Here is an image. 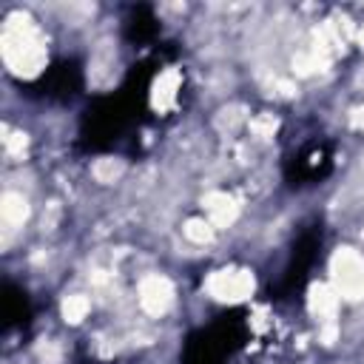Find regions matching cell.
I'll return each mask as SVG.
<instances>
[{"mask_svg":"<svg viewBox=\"0 0 364 364\" xmlns=\"http://www.w3.org/2000/svg\"><path fill=\"white\" fill-rule=\"evenodd\" d=\"M0 51H3L6 65L20 77H34L46 65L43 37L37 26L31 23V17L23 11H14L6 17V26L0 34Z\"/></svg>","mask_w":364,"mask_h":364,"instance_id":"6da1fadb","label":"cell"},{"mask_svg":"<svg viewBox=\"0 0 364 364\" xmlns=\"http://www.w3.org/2000/svg\"><path fill=\"white\" fill-rule=\"evenodd\" d=\"M336 293L344 299H364V256L353 247H338L330 262Z\"/></svg>","mask_w":364,"mask_h":364,"instance_id":"7a4b0ae2","label":"cell"},{"mask_svg":"<svg viewBox=\"0 0 364 364\" xmlns=\"http://www.w3.org/2000/svg\"><path fill=\"white\" fill-rule=\"evenodd\" d=\"M205 287L219 301H242L253 290V276L247 270H216L205 282Z\"/></svg>","mask_w":364,"mask_h":364,"instance_id":"3957f363","label":"cell"},{"mask_svg":"<svg viewBox=\"0 0 364 364\" xmlns=\"http://www.w3.org/2000/svg\"><path fill=\"white\" fill-rule=\"evenodd\" d=\"M171 301H173V287L165 276L154 273V276H145L139 282V304L151 316H162L171 307Z\"/></svg>","mask_w":364,"mask_h":364,"instance_id":"277c9868","label":"cell"},{"mask_svg":"<svg viewBox=\"0 0 364 364\" xmlns=\"http://www.w3.org/2000/svg\"><path fill=\"white\" fill-rule=\"evenodd\" d=\"M205 210H208V216H210V225H216V228H228V225L236 219L239 205H236V199H233L230 193L213 191V193L205 196Z\"/></svg>","mask_w":364,"mask_h":364,"instance_id":"5b68a950","label":"cell"},{"mask_svg":"<svg viewBox=\"0 0 364 364\" xmlns=\"http://www.w3.org/2000/svg\"><path fill=\"white\" fill-rule=\"evenodd\" d=\"M26 216H28V202H26V196H23V193H14V191H6V193L0 196V219H3V225L11 230V228L23 225Z\"/></svg>","mask_w":364,"mask_h":364,"instance_id":"8992f818","label":"cell"},{"mask_svg":"<svg viewBox=\"0 0 364 364\" xmlns=\"http://www.w3.org/2000/svg\"><path fill=\"white\" fill-rule=\"evenodd\" d=\"M176 91H179V74L173 68H168L154 82V108H171L176 100Z\"/></svg>","mask_w":364,"mask_h":364,"instance_id":"52a82bcc","label":"cell"},{"mask_svg":"<svg viewBox=\"0 0 364 364\" xmlns=\"http://www.w3.org/2000/svg\"><path fill=\"white\" fill-rule=\"evenodd\" d=\"M336 307H338V293L330 290L327 284H313V290H310V310L318 318H333Z\"/></svg>","mask_w":364,"mask_h":364,"instance_id":"ba28073f","label":"cell"},{"mask_svg":"<svg viewBox=\"0 0 364 364\" xmlns=\"http://www.w3.org/2000/svg\"><path fill=\"white\" fill-rule=\"evenodd\" d=\"M88 310H91V301L85 299V296H68L65 301H63V316H65V321L68 324H80L85 316H88Z\"/></svg>","mask_w":364,"mask_h":364,"instance_id":"9c48e42d","label":"cell"},{"mask_svg":"<svg viewBox=\"0 0 364 364\" xmlns=\"http://www.w3.org/2000/svg\"><path fill=\"white\" fill-rule=\"evenodd\" d=\"M122 171H125L122 159H114V156H105V159H97L94 162V176H97V182H105V185L114 182V179H119Z\"/></svg>","mask_w":364,"mask_h":364,"instance_id":"30bf717a","label":"cell"},{"mask_svg":"<svg viewBox=\"0 0 364 364\" xmlns=\"http://www.w3.org/2000/svg\"><path fill=\"white\" fill-rule=\"evenodd\" d=\"M182 230H185V236H188L191 242H196V245H205V242H210V236H213V225L205 222V219H188Z\"/></svg>","mask_w":364,"mask_h":364,"instance_id":"8fae6325","label":"cell"},{"mask_svg":"<svg viewBox=\"0 0 364 364\" xmlns=\"http://www.w3.org/2000/svg\"><path fill=\"white\" fill-rule=\"evenodd\" d=\"M108 43H102L100 48H97V54H94V63H91V74H94V80L100 82L102 80V71H108V65L114 63V54H111V48H105Z\"/></svg>","mask_w":364,"mask_h":364,"instance_id":"7c38bea8","label":"cell"},{"mask_svg":"<svg viewBox=\"0 0 364 364\" xmlns=\"http://www.w3.org/2000/svg\"><path fill=\"white\" fill-rule=\"evenodd\" d=\"M26 134L23 131H9L6 128V136H3V145H6V154H11V156H20L23 154V148H26Z\"/></svg>","mask_w":364,"mask_h":364,"instance_id":"4fadbf2b","label":"cell"},{"mask_svg":"<svg viewBox=\"0 0 364 364\" xmlns=\"http://www.w3.org/2000/svg\"><path fill=\"white\" fill-rule=\"evenodd\" d=\"M236 122H242V108H225L222 117H219V128H233Z\"/></svg>","mask_w":364,"mask_h":364,"instance_id":"5bb4252c","label":"cell"},{"mask_svg":"<svg viewBox=\"0 0 364 364\" xmlns=\"http://www.w3.org/2000/svg\"><path fill=\"white\" fill-rule=\"evenodd\" d=\"M253 128H256L259 134H267V131H273V128H276V119L262 117V119H256V122H253Z\"/></svg>","mask_w":364,"mask_h":364,"instance_id":"9a60e30c","label":"cell"},{"mask_svg":"<svg viewBox=\"0 0 364 364\" xmlns=\"http://www.w3.org/2000/svg\"><path fill=\"white\" fill-rule=\"evenodd\" d=\"M40 355L48 358V361H57V350H54V344H51V341H48V344H40Z\"/></svg>","mask_w":364,"mask_h":364,"instance_id":"2e32d148","label":"cell"},{"mask_svg":"<svg viewBox=\"0 0 364 364\" xmlns=\"http://www.w3.org/2000/svg\"><path fill=\"white\" fill-rule=\"evenodd\" d=\"M353 122H355L358 128H364V108H358V111L353 114Z\"/></svg>","mask_w":364,"mask_h":364,"instance_id":"e0dca14e","label":"cell"},{"mask_svg":"<svg viewBox=\"0 0 364 364\" xmlns=\"http://www.w3.org/2000/svg\"><path fill=\"white\" fill-rule=\"evenodd\" d=\"M358 40H361V46H364V26H361V31H358Z\"/></svg>","mask_w":364,"mask_h":364,"instance_id":"ac0fdd59","label":"cell"}]
</instances>
